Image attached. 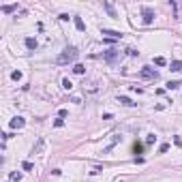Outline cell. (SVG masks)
<instances>
[{
	"label": "cell",
	"mask_w": 182,
	"mask_h": 182,
	"mask_svg": "<svg viewBox=\"0 0 182 182\" xmlns=\"http://www.w3.org/2000/svg\"><path fill=\"white\" fill-rule=\"evenodd\" d=\"M62 86H65L67 90H71V88H73V84H71V81H69V79H62Z\"/></svg>",
	"instance_id": "cell-22"
},
{
	"label": "cell",
	"mask_w": 182,
	"mask_h": 182,
	"mask_svg": "<svg viewBox=\"0 0 182 182\" xmlns=\"http://www.w3.org/2000/svg\"><path fill=\"white\" fill-rule=\"evenodd\" d=\"M73 22H75V28L77 30H86V24L81 22V17H73Z\"/></svg>",
	"instance_id": "cell-11"
},
{
	"label": "cell",
	"mask_w": 182,
	"mask_h": 182,
	"mask_svg": "<svg viewBox=\"0 0 182 182\" xmlns=\"http://www.w3.org/2000/svg\"><path fill=\"white\" fill-rule=\"evenodd\" d=\"M141 17H144V24H152V20H154V11L150 7H144L141 9Z\"/></svg>",
	"instance_id": "cell-2"
},
{
	"label": "cell",
	"mask_w": 182,
	"mask_h": 182,
	"mask_svg": "<svg viewBox=\"0 0 182 182\" xmlns=\"http://www.w3.org/2000/svg\"><path fill=\"white\" fill-rule=\"evenodd\" d=\"M103 58H105L107 62H114V60L118 58V49H107V51H103Z\"/></svg>",
	"instance_id": "cell-6"
},
{
	"label": "cell",
	"mask_w": 182,
	"mask_h": 182,
	"mask_svg": "<svg viewBox=\"0 0 182 182\" xmlns=\"http://www.w3.org/2000/svg\"><path fill=\"white\" fill-rule=\"evenodd\" d=\"M9 178H11V180H22V174H20V171H13Z\"/></svg>",
	"instance_id": "cell-20"
},
{
	"label": "cell",
	"mask_w": 182,
	"mask_h": 182,
	"mask_svg": "<svg viewBox=\"0 0 182 182\" xmlns=\"http://www.w3.org/2000/svg\"><path fill=\"white\" fill-rule=\"evenodd\" d=\"M22 169H24V171H32V163H30V161H24V163H22Z\"/></svg>",
	"instance_id": "cell-17"
},
{
	"label": "cell",
	"mask_w": 182,
	"mask_h": 182,
	"mask_svg": "<svg viewBox=\"0 0 182 182\" xmlns=\"http://www.w3.org/2000/svg\"><path fill=\"white\" fill-rule=\"evenodd\" d=\"M154 65H157V67H165V65H167V60L163 58V56H157V58H154Z\"/></svg>",
	"instance_id": "cell-15"
},
{
	"label": "cell",
	"mask_w": 182,
	"mask_h": 182,
	"mask_svg": "<svg viewBox=\"0 0 182 182\" xmlns=\"http://www.w3.org/2000/svg\"><path fill=\"white\" fill-rule=\"evenodd\" d=\"M58 118H67V109H60V112H58Z\"/></svg>",
	"instance_id": "cell-23"
},
{
	"label": "cell",
	"mask_w": 182,
	"mask_h": 182,
	"mask_svg": "<svg viewBox=\"0 0 182 182\" xmlns=\"http://www.w3.org/2000/svg\"><path fill=\"white\" fill-rule=\"evenodd\" d=\"M24 124H26V120L22 116H15L11 122H9V126H11V129H24Z\"/></svg>",
	"instance_id": "cell-4"
},
{
	"label": "cell",
	"mask_w": 182,
	"mask_h": 182,
	"mask_svg": "<svg viewBox=\"0 0 182 182\" xmlns=\"http://www.w3.org/2000/svg\"><path fill=\"white\" fill-rule=\"evenodd\" d=\"M15 9H17V4H4L2 11H4V13H11V11H15Z\"/></svg>",
	"instance_id": "cell-16"
},
{
	"label": "cell",
	"mask_w": 182,
	"mask_h": 182,
	"mask_svg": "<svg viewBox=\"0 0 182 182\" xmlns=\"http://www.w3.org/2000/svg\"><path fill=\"white\" fill-rule=\"evenodd\" d=\"M77 56H79V51L75 47H67V49H62V54L56 58V62L58 65H69V62H75Z\"/></svg>",
	"instance_id": "cell-1"
},
{
	"label": "cell",
	"mask_w": 182,
	"mask_h": 182,
	"mask_svg": "<svg viewBox=\"0 0 182 182\" xmlns=\"http://www.w3.org/2000/svg\"><path fill=\"white\" fill-rule=\"evenodd\" d=\"M182 84H180V81H169V84H167V90H176V88H180Z\"/></svg>",
	"instance_id": "cell-18"
},
{
	"label": "cell",
	"mask_w": 182,
	"mask_h": 182,
	"mask_svg": "<svg viewBox=\"0 0 182 182\" xmlns=\"http://www.w3.org/2000/svg\"><path fill=\"white\" fill-rule=\"evenodd\" d=\"M169 150V144H161L159 146V152H167Z\"/></svg>",
	"instance_id": "cell-21"
},
{
	"label": "cell",
	"mask_w": 182,
	"mask_h": 182,
	"mask_svg": "<svg viewBox=\"0 0 182 182\" xmlns=\"http://www.w3.org/2000/svg\"><path fill=\"white\" fill-rule=\"evenodd\" d=\"M26 47H28V49H36V39L28 36V39H26Z\"/></svg>",
	"instance_id": "cell-13"
},
{
	"label": "cell",
	"mask_w": 182,
	"mask_h": 182,
	"mask_svg": "<svg viewBox=\"0 0 182 182\" xmlns=\"http://www.w3.org/2000/svg\"><path fill=\"white\" fill-rule=\"evenodd\" d=\"M103 7H105V11L109 13V17H118V13H116V9H114V4H109V2H105Z\"/></svg>",
	"instance_id": "cell-9"
},
{
	"label": "cell",
	"mask_w": 182,
	"mask_h": 182,
	"mask_svg": "<svg viewBox=\"0 0 182 182\" xmlns=\"http://www.w3.org/2000/svg\"><path fill=\"white\" fill-rule=\"evenodd\" d=\"M11 77H13L15 81H20V79H22V73H20V71H13V73H11Z\"/></svg>",
	"instance_id": "cell-19"
},
{
	"label": "cell",
	"mask_w": 182,
	"mask_h": 182,
	"mask_svg": "<svg viewBox=\"0 0 182 182\" xmlns=\"http://www.w3.org/2000/svg\"><path fill=\"white\" fill-rule=\"evenodd\" d=\"M73 73H77V75H84V73H86V67H84V65H75V67H73Z\"/></svg>",
	"instance_id": "cell-14"
},
{
	"label": "cell",
	"mask_w": 182,
	"mask_h": 182,
	"mask_svg": "<svg viewBox=\"0 0 182 182\" xmlns=\"http://www.w3.org/2000/svg\"><path fill=\"white\" fill-rule=\"evenodd\" d=\"M101 34H105L107 39H122V32H118V30H107V28H103Z\"/></svg>",
	"instance_id": "cell-5"
},
{
	"label": "cell",
	"mask_w": 182,
	"mask_h": 182,
	"mask_svg": "<svg viewBox=\"0 0 182 182\" xmlns=\"http://www.w3.org/2000/svg\"><path fill=\"white\" fill-rule=\"evenodd\" d=\"M169 69H171V71H182V60H171Z\"/></svg>",
	"instance_id": "cell-10"
},
{
	"label": "cell",
	"mask_w": 182,
	"mask_h": 182,
	"mask_svg": "<svg viewBox=\"0 0 182 182\" xmlns=\"http://www.w3.org/2000/svg\"><path fill=\"white\" fill-rule=\"evenodd\" d=\"M118 139H120V135H114V137H112V141H109V146H107V148H105L103 152H109V150H112V148H114V146L118 144Z\"/></svg>",
	"instance_id": "cell-12"
},
{
	"label": "cell",
	"mask_w": 182,
	"mask_h": 182,
	"mask_svg": "<svg viewBox=\"0 0 182 182\" xmlns=\"http://www.w3.org/2000/svg\"><path fill=\"white\" fill-rule=\"evenodd\" d=\"M43 148H45V137H39V141H36V146H34V154H41Z\"/></svg>",
	"instance_id": "cell-7"
},
{
	"label": "cell",
	"mask_w": 182,
	"mask_h": 182,
	"mask_svg": "<svg viewBox=\"0 0 182 182\" xmlns=\"http://www.w3.org/2000/svg\"><path fill=\"white\" fill-rule=\"evenodd\" d=\"M139 77H144V79H154V77H157V71L150 69V67H144L139 71Z\"/></svg>",
	"instance_id": "cell-3"
},
{
	"label": "cell",
	"mask_w": 182,
	"mask_h": 182,
	"mask_svg": "<svg viewBox=\"0 0 182 182\" xmlns=\"http://www.w3.org/2000/svg\"><path fill=\"white\" fill-rule=\"evenodd\" d=\"M118 101H120L122 105H126V107H133V105H135V103L131 101V99H129V96H124V94H120V96H118Z\"/></svg>",
	"instance_id": "cell-8"
}]
</instances>
